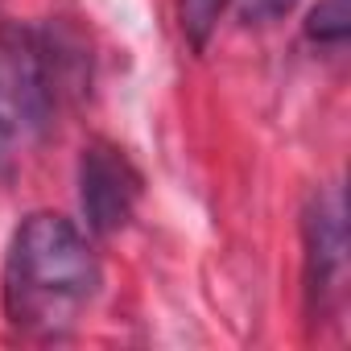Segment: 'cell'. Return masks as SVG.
Here are the masks:
<instances>
[{
    "label": "cell",
    "mask_w": 351,
    "mask_h": 351,
    "mask_svg": "<svg viewBox=\"0 0 351 351\" xmlns=\"http://www.w3.org/2000/svg\"><path fill=\"white\" fill-rule=\"evenodd\" d=\"M351 34V13L347 0H318L306 17V38L314 46H343Z\"/></svg>",
    "instance_id": "5b68a950"
},
{
    "label": "cell",
    "mask_w": 351,
    "mask_h": 351,
    "mask_svg": "<svg viewBox=\"0 0 351 351\" xmlns=\"http://www.w3.org/2000/svg\"><path fill=\"white\" fill-rule=\"evenodd\" d=\"M62 95V46L0 17V136H34L50 124Z\"/></svg>",
    "instance_id": "7a4b0ae2"
},
{
    "label": "cell",
    "mask_w": 351,
    "mask_h": 351,
    "mask_svg": "<svg viewBox=\"0 0 351 351\" xmlns=\"http://www.w3.org/2000/svg\"><path fill=\"white\" fill-rule=\"evenodd\" d=\"M228 5L236 9V17H240V25H248V29H265V25H277L298 0H228Z\"/></svg>",
    "instance_id": "8992f818"
},
{
    "label": "cell",
    "mask_w": 351,
    "mask_h": 351,
    "mask_svg": "<svg viewBox=\"0 0 351 351\" xmlns=\"http://www.w3.org/2000/svg\"><path fill=\"white\" fill-rule=\"evenodd\" d=\"M302 289L310 322H326L343 302L347 277V211L339 191H318L302 215Z\"/></svg>",
    "instance_id": "3957f363"
},
{
    "label": "cell",
    "mask_w": 351,
    "mask_h": 351,
    "mask_svg": "<svg viewBox=\"0 0 351 351\" xmlns=\"http://www.w3.org/2000/svg\"><path fill=\"white\" fill-rule=\"evenodd\" d=\"M104 285L99 256L87 232L58 215L34 211L9 240L5 256V318L25 339H62L71 335Z\"/></svg>",
    "instance_id": "6da1fadb"
},
{
    "label": "cell",
    "mask_w": 351,
    "mask_h": 351,
    "mask_svg": "<svg viewBox=\"0 0 351 351\" xmlns=\"http://www.w3.org/2000/svg\"><path fill=\"white\" fill-rule=\"evenodd\" d=\"M141 191H145V178L120 145L91 141L83 149V157H79V203H83L87 232H95V236L124 232L128 219L136 215Z\"/></svg>",
    "instance_id": "277c9868"
}]
</instances>
